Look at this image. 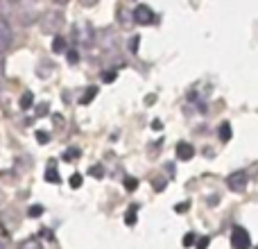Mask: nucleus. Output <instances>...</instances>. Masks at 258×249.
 I'll list each match as a JSON object with an SVG mask.
<instances>
[{"label": "nucleus", "mask_w": 258, "mask_h": 249, "mask_svg": "<svg viewBox=\"0 0 258 249\" xmlns=\"http://www.w3.org/2000/svg\"><path fill=\"white\" fill-rule=\"evenodd\" d=\"M63 25V14L61 12H45L43 16H41V30L45 32V34H54L57 30H61Z\"/></svg>", "instance_id": "nucleus-1"}, {"label": "nucleus", "mask_w": 258, "mask_h": 249, "mask_svg": "<svg viewBox=\"0 0 258 249\" xmlns=\"http://www.w3.org/2000/svg\"><path fill=\"white\" fill-rule=\"evenodd\" d=\"M231 247L233 249H249L251 247V238L247 233V229L242 227H236L231 231Z\"/></svg>", "instance_id": "nucleus-2"}, {"label": "nucleus", "mask_w": 258, "mask_h": 249, "mask_svg": "<svg viewBox=\"0 0 258 249\" xmlns=\"http://www.w3.org/2000/svg\"><path fill=\"white\" fill-rule=\"evenodd\" d=\"M12 41H14V32L12 25H9L5 18H0V52L12 48Z\"/></svg>", "instance_id": "nucleus-3"}, {"label": "nucleus", "mask_w": 258, "mask_h": 249, "mask_svg": "<svg viewBox=\"0 0 258 249\" xmlns=\"http://www.w3.org/2000/svg\"><path fill=\"white\" fill-rule=\"evenodd\" d=\"M134 21L136 23H141V25H150V23H154V12H152L150 7H147V5H138L136 9H134Z\"/></svg>", "instance_id": "nucleus-4"}, {"label": "nucleus", "mask_w": 258, "mask_h": 249, "mask_svg": "<svg viewBox=\"0 0 258 249\" xmlns=\"http://www.w3.org/2000/svg\"><path fill=\"white\" fill-rule=\"evenodd\" d=\"M227 186L231 188L233 193H242V191H245V186H247V174H245V172H233V174H229Z\"/></svg>", "instance_id": "nucleus-5"}, {"label": "nucleus", "mask_w": 258, "mask_h": 249, "mask_svg": "<svg viewBox=\"0 0 258 249\" xmlns=\"http://www.w3.org/2000/svg\"><path fill=\"white\" fill-rule=\"evenodd\" d=\"M177 156L181 161H188L195 156V147L190 145V143H177Z\"/></svg>", "instance_id": "nucleus-6"}, {"label": "nucleus", "mask_w": 258, "mask_h": 249, "mask_svg": "<svg viewBox=\"0 0 258 249\" xmlns=\"http://www.w3.org/2000/svg\"><path fill=\"white\" fill-rule=\"evenodd\" d=\"M95 95H98V89H95V86H91V89L84 91V95L80 98V104H91L95 100Z\"/></svg>", "instance_id": "nucleus-7"}, {"label": "nucleus", "mask_w": 258, "mask_h": 249, "mask_svg": "<svg viewBox=\"0 0 258 249\" xmlns=\"http://www.w3.org/2000/svg\"><path fill=\"white\" fill-rule=\"evenodd\" d=\"M18 249H43V245H41L39 238H27V240L21 242V247Z\"/></svg>", "instance_id": "nucleus-8"}, {"label": "nucleus", "mask_w": 258, "mask_h": 249, "mask_svg": "<svg viewBox=\"0 0 258 249\" xmlns=\"http://www.w3.org/2000/svg\"><path fill=\"white\" fill-rule=\"evenodd\" d=\"M32 104H34V95L27 91V93H23V98H21V109H30Z\"/></svg>", "instance_id": "nucleus-9"}, {"label": "nucleus", "mask_w": 258, "mask_h": 249, "mask_svg": "<svg viewBox=\"0 0 258 249\" xmlns=\"http://www.w3.org/2000/svg\"><path fill=\"white\" fill-rule=\"evenodd\" d=\"M220 138H222V141H229V138H231V125L229 122L220 125Z\"/></svg>", "instance_id": "nucleus-10"}, {"label": "nucleus", "mask_w": 258, "mask_h": 249, "mask_svg": "<svg viewBox=\"0 0 258 249\" xmlns=\"http://www.w3.org/2000/svg\"><path fill=\"white\" fill-rule=\"evenodd\" d=\"M27 215H30V218H41V215H43V206L41 204L30 206V209H27Z\"/></svg>", "instance_id": "nucleus-11"}, {"label": "nucleus", "mask_w": 258, "mask_h": 249, "mask_svg": "<svg viewBox=\"0 0 258 249\" xmlns=\"http://www.w3.org/2000/svg\"><path fill=\"white\" fill-rule=\"evenodd\" d=\"M136 211H138V206H136V204H132V206H129V211H127V218H125V222H127V224H134V222H136Z\"/></svg>", "instance_id": "nucleus-12"}, {"label": "nucleus", "mask_w": 258, "mask_h": 249, "mask_svg": "<svg viewBox=\"0 0 258 249\" xmlns=\"http://www.w3.org/2000/svg\"><path fill=\"white\" fill-rule=\"evenodd\" d=\"M63 159H66V161L80 159V150H77V147H71V150H66V152H63Z\"/></svg>", "instance_id": "nucleus-13"}, {"label": "nucleus", "mask_w": 258, "mask_h": 249, "mask_svg": "<svg viewBox=\"0 0 258 249\" xmlns=\"http://www.w3.org/2000/svg\"><path fill=\"white\" fill-rule=\"evenodd\" d=\"M45 181H52V183H59V181H61V179H59V174H57V170L50 168V165H48V174H45Z\"/></svg>", "instance_id": "nucleus-14"}, {"label": "nucleus", "mask_w": 258, "mask_h": 249, "mask_svg": "<svg viewBox=\"0 0 258 249\" xmlns=\"http://www.w3.org/2000/svg\"><path fill=\"white\" fill-rule=\"evenodd\" d=\"M52 50H54V52H63V50H66V41H63L61 36H57V39H54V43H52Z\"/></svg>", "instance_id": "nucleus-15"}, {"label": "nucleus", "mask_w": 258, "mask_h": 249, "mask_svg": "<svg viewBox=\"0 0 258 249\" xmlns=\"http://www.w3.org/2000/svg\"><path fill=\"white\" fill-rule=\"evenodd\" d=\"M71 186L73 188H80L82 186V174H73V177H71Z\"/></svg>", "instance_id": "nucleus-16"}, {"label": "nucleus", "mask_w": 258, "mask_h": 249, "mask_svg": "<svg viewBox=\"0 0 258 249\" xmlns=\"http://www.w3.org/2000/svg\"><path fill=\"white\" fill-rule=\"evenodd\" d=\"M91 174H93V177H102V174H104L102 165H93V168H91Z\"/></svg>", "instance_id": "nucleus-17"}, {"label": "nucleus", "mask_w": 258, "mask_h": 249, "mask_svg": "<svg viewBox=\"0 0 258 249\" xmlns=\"http://www.w3.org/2000/svg\"><path fill=\"white\" fill-rule=\"evenodd\" d=\"M113 80H116V73H111V71L102 73V82H113Z\"/></svg>", "instance_id": "nucleus-18"}, {"label": "nucleus", "mask_w": 258, "mask_h": 249, "mask_svg": "<svg viewBox=\"0 0 258 249\" xmlns=\"http://www.w3.org/2000/svg\"><path fill=\"white\" fill-rule=\"evenodd\" d=\"M206 247H209V238H200V240H197V249H206Z\"/></svg>", "instance_id": "nucleus-19"}, {"label": "nucleus", "mask_w": 258, "mask_h": 249, "mask_svg": "<svg viewBox=\"0 0 258 249\" xmlns=\"http://www.w3.org/2000/svg\"><path fill=\"white\" fill-rule=\"evenodd\" d=\"M192 240H195V233H188V236L183 238V247H190Z\"/></svg>", "instance_id": "nucleus-20"}, {"label": "nucleus", "mask_w": 258, "mask_h": 249, "mask_svg": "<svg viewBox=\"0 0 258 249\" xmlns=\"http://www.w3.org/2000/svg\"><path fill=\"white\" fill-rule=\"evenodd\" d=\"M154 188H156V191H163V188H165V181H163V179H156V181H154Z\"/></svg>", "instance_id": "nucleus-21"}, {"label": "nucleus", "mask_w": 258, "mask_h": 249, "mask_svg": "<svg viewBox=\"0 0 258 249\" xmlns=\"http://www.w3.org/2000/svg\"><path fill=\"white\" fill-rule=\"evenodd\" d=\"M36 138H39V143H48V134L45 132H39L36 134Z\"/></svg>", "instance_id": "nucleus-22"}, {"label": "nucleus", "mask_w": 258, "mask_h": 249, "mask_svg": "<svg viewBox=\"0 0 258 249\" xmlns=\"http://www.w3.org/2000/svg\"><path fill=\"white\" fill-rule=\"evenodd\" d=\"M80 5H84V7H93V5H98V0H80Z\"/></svg>", "instance_id": "nucleus-23"}, {"label": "nucleus", "mask_w": 258, "mask_h": 249, "mask_svg": "<svg viewBox=\"0 0 258 249\" xmlns=\"http://www.w3.org/2000/svg\"><path fill=\"white\" fill-rule=\"evenodd\" d=\"M127 188H129V191H134V188H136V179H127Z\"/></svg>", "instance_id": "nucleus-24"}, {"label": "nucleus", "mask_w": 258, "mask_h": 249, "mask_svg": "<svg viewBox=\"0 0 258 249\" xmlns=\"http://www.w3.org/2000/svg\"><path fill=\"white\" fill-rule=\"evenodd\" d=\"M186 209H188V202H183V204H179L174 211H177V213H183V211H186Z\"/></svg>", "instance_id": "nucleus-25"}, {"label": "nucleus", "mask_w": 258, "mask_h": 249, "mask_svg": "<svg viewBox=\"0 0 258 249\" xmlns=\"http://www.w3.org/2000/svg\"><path fill=\"white\" fill-rule=\"evenodd\" d=\"M136 45H138V36H134V39H132V52H136Z\"/></svg>", "instance_id": "nucleus-26"}, {"label": "nucleus", "mask_w": 258, "mask_h": 249, "mask_svg": "<svg viewBox=\"0 0 258 249\" xmlns=\"http://www.w3.org/2000/svg\"><path fill=\"white\" fill-rule=\"evenodd\" d=\"M54 3H57V5H66L68 0H54Z\"/></svg>", "instance_id": "nucleus-27"}, {"label": "nucleus", "mask_w": 258, "mask_h": 249, "mask_svg": "<svg viewBox=\"0 0 258 249\" xmlns=\"http://www.w3.org/2000/svg\"><path fill=\"white\" fill-rule=\"evenodd\" d=\"M0 249H5V245H3V242H0Z\"/></svg>", "instance_id": "nucleus-28"}, {"label": "nucleus", "mask_w": 258, "mask_h": 249, "mask_svg": "<svg viewBox=\"0 0 258 249\" xmlns=\"http://www.w3.org/2000/svg\"><path fill=\"white\" fill-rule=\"evenodd\" d=\"M256 249H258V247H256Z\"/></svg>", "instance_id": "nucleus-29"}]
</instances>
